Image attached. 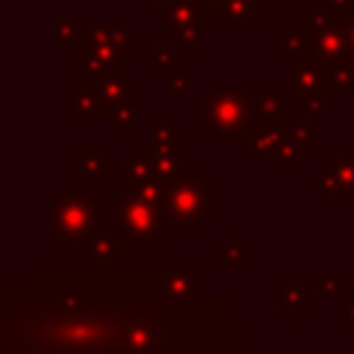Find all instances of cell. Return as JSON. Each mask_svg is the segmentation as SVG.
I'll return each mask as SVG.
<instances>
[{
  "label": "cell",
  "instance_id": "obj_12",
  "mask_svg": "<svg viewBox=\"0 0 354 354\" xmlns=\"http://www.w3.org/2000/svg\"><path fill=\"white\" fill-rule=\"evenodd\" d=\"M315 91H324V61L315 58L313 53H301V55L290 58L288 94L290 97H307V94H315Z\"/></svg>",
  "mask_w": 354,
  "mask_h": 354
},
{
  "label": "cell",
  "instance_id": "obj_30",
  "mask_svg": "<svg viewBox=\"0 0 354 354\" xmlns=\"http://www.w3.org/2000/svg\"><path fill=\"white\" fill-rule=\"evenodd\" d=\"M313 285L321 296H337L340 293V274H332V271H324L318 268L313 274Z\"/></svg>",
  "mask_w": 354,
  "mask_h": 354
},
{
  "label": "cell",
  "instance_id": "obj_21",
  "mask_svg": "<svg viewBox=\"0 0 354 354\" xmlns=\"http://www.w3.org/2000/svg\"><path fill=\"white\" fill-rule=\"evenodd\" d=\"M351 86H354V69H351L348 58L324 64V91L326 94H343Z\"/></svg>",
  "mask_w": 354,
  "mask_h": 354
},
{
  "label": "cell",
  "instance_id": "obj_8",
  "mask_svg": "<svg viewBox=\"0 0 354 354\" xmlns=\"http://www.w3.org/2000/svg\"><path fill=\"white\" fill-rule=\"evenodd\" d=\"M163 293L180 304L202 299V260L196 257H166L163 260Z\"/></svg>",
  "mask_w": 354,
  "mask_h": 354
},
{
  "label": "cell",
  "instance_id": "obj_39",
  "mask_svg": "<svg viewBox=\"0 0 354 354\" xmlns=\"http://www.w3.org/2000/svg\"><path fill=\"white\" fill-rule=\"evenodd\" d=\"M351 241H354V224H351Z\"/></svg>",
  "mask_w": 354,
  "mask_h": 354
},
{
  "label": "cell",
  "instance_id": "obj_34",
  "mask_svg": "<svg viewBox=\"0 0 354 354\" xmlns=\"http://www.w3.org/2000/svg\"><path fill=\"white\" fill-rule=\"evenodd\" d=\"M337 318H340L343 324H348V326H351V332H354V288H351V290H348L346 296H340Z\"/></svg>",
  "mask_w": 354,
  "mask_h": 354
},
{
  "label": "cell",
  "instance_id": "obj_29",
  "mask_svg": "<svg viewBox=\"0 0 354 354\" xmlns=\"http://www.w3.org/2000/svg\"><path fill=\"white\" fill-rule=\"evenodd\" d=\"M149 141L158 147H171V144H177V127L171 122H152L149 124Z\"/></svg>",
  "mask_w": 354,
  "mask_h": 354
},
{
  "label": "cell",
  "instance_id": "obj_6",
  "mask_svg": "<svg viewBox=\"0 0 354 354\" xmlns=\"http://www.w3.org/2000/svg\"><path fill=\"white\" fill-rule=\"evenodd\" d=\"M113 216H116V232L127 243L138 246H163V207L144 202L130 194L113 196Z\"/></svg>",
  "mask_w": 354,
  "mask_h": 354
},
{
  "label": "cell",
  "instance_id": "obj_25",
  "mask_svg": "<svg viewBox=\"0 0 354 354\" xmlns=\"http://www.w3.org/2000/svg\"><path fill=\"white\" fill-rule=\"evenodd\" d=\"M80 28H83V19H66V17H58L53 22V36H55V44L66 47V44H77L80 39Z\"/></svg>",
  "mask_w": 354,
  "mask_h": 354
},
{
  "label": "cell",
  "instance_id": "obj_7",
  "mask_svg": "<svg viewBox=\"0 0 354 354\" xmlns=\"http://www.w3.org/2000/svg\"><path fill=\"white\" fill-rule=\"evenodd\" d=\"M301 33H304V41H307V53H313L324 64L340 61V58L348 55L343 22L329 17L321 8H313V6L301 8Z\"/></svg>",
  "mask_w": 354,
  "mask_h": 354
},
{
  "label": "cell",
  "instance_id": "obj_1",
  "mask_svg": "<svg viewBox=\"0 0 354 354\" xmlns=\"http://www.w3.org/2000/svg\"><path fill=\"white\" fill-rule=\"evenodd\" d=\"M138 55V33L124 19H100L80 28L75 44V88L97 91L102 80L124 72L127 58Z\"/></svg>",
  "mask_w": 354,
  "mask_h": 354
},
{
  "label": "cell",
  "instance_id": "obj_28",
  "mask_svg": "<svg viewBox=\"0 0 354 354\" xmlns=\"http://www.w3.org/2000/svg\"><path fill=\"white\" fill-rule=\"evenodd\" d=\"M177 53H174V47H169L166 41L163 44H155L152 50H149V64H152V69H163V72H169V69H174V64H177Z\"/></svg>",
  "mask_w": 354,
  "mask_h": 354
},
{
  "label": "cell",
  "instance_id": "obj_19",
  "mask_svg": "<svg viewBox=\"0 0 354 354\" xmlns=\"http://www.w3.org/2000/svg\"><path fill=\"white\" fill-rule=\"evenodd\" d=\"M279 293V304L288 313L290 321H301L307 310H313L315 304V285L313 282H279L277 285Z\"/></svg>",
  "mask_w": 354,
  "mask_h": 354
},
{
  "label": "cell",
  "instance_id": "obj_10",
  "mask_svg": "<svg viewBox=\"0 0 354 354\" xmlns=\"http://www.w3.org/2000/svg\"><path fill=\"white\" fill-rule=\"evenodd\" d=\"M138 155H144V160L149 163L152 169V177L158 180H174L180 174H185L191 166H188V158H191V147L188 144H171V147H158V144H141L136 149Z\"/></svg>",
  "mask_w": 354,
  "mask_h": 354
},
{
  "label": "cell",
  "instance_id": "obj_32",
  "mask_svg": "<svg viewBox=\"0 0 354 354\" xmlns=\"http://www.w3.org/2000/svg\"><path fill=\"white\" fill-rule=\"evenodd\" d=\"M188 86H191V75H188V72H177V69H169V72H166V91H169L171 97L188 94Z\"/></svg>",
  "mask_w": 354,
  "mask_h": 354
},
{
  "label": "cell",
  "instance_id": "obj_3",
  "mask_svg": "<svg viewBox=\"0 0 354 354\" xmlns=\"http://www.w3.org/2000/svg\"><path fill=\"white\" fill-rule=\"evenodd\" d=\"M213 183L202 171L188 169L185 174L163 183V216L174 224L177 232L194 235L213 218Z\"/></svg>",
  "mask_w": 354,
  "mask_h": 354
},
{
  "label": "cell",
  "instance_id": "obj_33",
  "mask_svg": "<svg viewBox=\"0 0 354 354\" xmlns=\"http://www.w3.org/2000/svg\"><path fill=\"white\" fill-rule=\"evenodd\" d=\"M124 174H127V180H144V177H152V169L144 160V155L136 152V155H130L124 160Z\"/></svg>",
  "mask_w": 354,
  "mask_h": 354
},
{
  "label": "cell",
  "instance_id": "obj_16",
  "mask_svg": "<svg viewBox=\"0 0 354 354\" xmlns=\"http://www.w3.org/2000/svg\"><path fill=\"white\" fill-rule=\"evenodd\" d=\"M127 241L119 232H97L94 238L86 241V254H88V268H111L113 260H122L127 254Z\"/></svg>",
  "mask_w": 354,
  "mask_h": 354
},
{
  "label": "cell",
  "instance_id": "obj_31",
  "mask_svg": "<svg viewBox=\"0 0 354 354\" xmlns=\"http://www.w3.org/2000/svg\"><path fill=\"white\" fill-rule=\"evenodd\" d=\"M326 97L324 91H315V94H307L301 97V111H304V119H321L326 113Z\"/></svg>",
  "mask_w": 354,
  "mask_h": 354
},
{
  "label": "cell",
  "instance_id": "obj_24",
  "mask_svg": "<svg viewBox=\"0 0 354 354\" xmlns=\"http://www.w3.org/2000/svg\"><path fill=\"white\" fill-rule=\"evenodd\" d=\"M307 53V41H304V33L301 30H279L277 33V55L279 58H296Z\"/></svg>",
  "mask_w": 354,
  "mask_h": 354
},
{
  "label": "cell",
  "instance_id": "obj_26",
  "mask_svg": "<svg viewBox=\"0 0 354 354\" xmlns=\"http://www.w3.org/2000/svg\"><path fill=\"white\" fill-rule=\"evenodd\" d=\"M288 136L301 147V152H304L307 158H313V155H315V130H313L310 119L293 122V124H290V130H288Z\"/></svg>",
  "mask_w": 354,
  "mask_h": 354
},
{
  "label": "cell",
  "instance_id": "obj_40",
  "mask_svg": "<svg viewBox=\"0 0 354 354\" xmlns=\"http://www.w3.org/2000/svg\"><path fill=\"white\" fill-rule=\"evenodd\" d=\"M351 3H354V0H351Z\"/></svg>",
  "mask_w": 354,
  "mask_h": 354
},
{
  "label": "cell",
  "instance_id": "obj_11",
  "mask_svg": "<svg viewBox=\"0 0 354 354\" xmlns=\"http://www.w3.org/2000/svg\"><path fill=\"white\" fill-rule=\"evenodd\" d=\"M257 124H293L290 122V94H282L274 80L263 83V91L252 105V127H257Z\"/></svg>",
  "mask_w": 354,
  "mask_h": 354
},
{
  "label": "cell",
  "instance_id": "obj_5",
  "mask_svg": "<svg viewBox=\"0 0 354 354\" xmlns=\"http://www.w3.org/2000/svg\"><path fill=\"white\" fill-rule=\"evenodd\" d=\"M216 19L202 8L199 0H166L163 3V41L174 47L180 58L202 55V36Z\"/></svg>",
  "mask_w": 354,
  "mask_h": 354
},
{
  "label": "cell",
  "instance_id": "obj_17",
  "mask_svg": "<svg viewBox=\"0 0 354 354\" xmlns=\"http://www.w3.org/2000/svg\"><path fill=\"white\" fill-rule=\"evenodd\" d=\"M268 8L252 3V0H224L218 8V22L232 33H246L257 19L266 17Z\"/></svg>",
  "mask_w": 354,
  "mask_h": 354
},
{
  "label": "cell",
  "instance_id": "obj_4",
  "mask_svg": "<svg viewBox=\"0 0 354 354\" xmlns=\"http://www.w3.org/2000/svg\"><path fill=\"white\" fill-rule=\"evenodd\" d=\"M50 243H72L88 241L97 235L100 216H102V196L97 194H77V180L64 183L61 194L50 202Z\"/></svg>",
  "mask_w": 354,
  "mask_h": 354
},
{
  "label": "cell",
  "instance_id": "obj_23",
  "mask_svg": "<svg viewBox=\"0 0 354 354\" xmlns=\"http://www.w3.org/2000/svg\"><path fill=\"white\" fill-rule=\"evenodd\" d=\"M274 160H277V166H279L282 171H299V169L304 166L307 155L301 152V147H299V144H296L290 136H285V141H282L279 152L274 155Z\"/></svg>",
  "mask_w": 354,
  "mask_h": 354
},
{
  "label": "cell",
  "instance_id": "obj_2",
  "mask_svg": "<svg viewBox=\"0 0 354 354\" xmlns=\"http://www.w3.org/2000/svg\"><path fill=\"white\" fill-rule=\"evenodd\" d=\"M252 83L216 86L199 111V127L213 136L216 144H241L252 130Z\"/></svg>",
  "mask_w": 354,
  "mask_h": 354
},
{
  "label": "cell",
  "instance_id": "obj_20",
  "mask_svg": "<svg viewBox=\"0 0 354 354\" xmlns=\"http://www.w3.org/2000/svg\"><path fill=\"white\" fill-rule=\"evenodd\" d=\"M69 111H75L77 116H88V119H108V111L102 108L100 97L94 91H83V88H75L69 94H64L61 100Z\"/></svg>",
  "mask_w": 354,
  "mask_h": 354
},
{
  "label": "cell",
  "instance_id": "obj_36",
  "mask_svg": "<svg viewBox=\"0 0 354 354\" xmlns=\"http://www.w3.org/2000/svg\"><path fill=\"white\" fill-rule=\"evenodd\" d=\"M224 354H252V348H249V346H232V348H227Z\"/></svg>",
  "mask_w": 354,
  "mask_h": 354
},
{
  "label": "cell",
  "instance_id": "obj_27",
  "mask_svg": "<svg viewBox=\"0 0 354 354\" xmlns=\"http://www.w3.org/2000/svg\"><path fill=\"white\" fill-rule=\"evenodd\" d=\"M111 127L116 133H136L138 130V105H124L111 113Z\"/></svg>",
  "mask_w": 354,
  "mask_h": 354
},
{
  "label": "cell",
  "instance_id": "obj_9",
  "mask_svg": "<svg viewBox=\"0 0 354 354\" xmlns=\"http://www.w3.org/2000/svg\"><path fill=\"white\" fill-rule=\"evenodd\" d=\"M313 188L324 196L354 194V144H340L337 155H332L326 166L318 171Z\"/></svg>",
  "mask_w": 354,
  "mask_h": 354
},
{
  "label": "cell",
  "instance_id": "obj_15",
  "mask_svg": "<svg viewBox=\"0 0 354 354\" xmlns=\"http://www.w3.org/2000/svg\"><path fill=\"white\" fill-rule=\"evenodd\" d=\"M102 102V108L108 111V119L116 108H124V105H138V83L136 80H127L124 72L119 75H111L108 80H102L94 91Z\"/></svg>",
  "mask_w": 354,
  "mask_h": 354
},
{
  "label": "cell",
  "instance_id": "obj_22",
  "mask_svg": "<svg viewBox=\"0 0 354 354\" xmlns=\"http://www.w3.org/2000/svg\"><path fill=\"white\" fill-rule=\"evenodd\" d=\"M124 194L130 196H138L144 202H152V205H163V180L158 177H144V180H127L124 183Z\"/></svg>",
  "mask_w": 354,
  "mask_h": 354
},
{
  "label": "cell",
  "instance_id": "obj_38",
  "mask_svg": "<svg viewBox=\"0 0 354 354\" xmlns=\"http://www.w3.org/2000/svg\"><path fill=\"white\" fill-rule=\"evenodd\" d=\"M252 3H257V6H263V8H274V6H277V0H252Z\"/></svg>",
  "mask_w": 354,
  "mask_h": 354
},
{
  "label": "cell",
  "instance_id": "obj_37",
  "mask_svg": "<svg viewBox=\"0 0 354 354\" xmlns=\"http://www.w3.org/2000/svg\"><path fill=\"white\" fill-rule=\"evenodd\" d=\"M163 3H166V0H141L144 8H155V6H163Z\"/></svg>",
  "mask_w": 354,
  "mask_h": 354
},
{
  "label": "cell",
  "instance_id": "obj_14",
  "mask_svg": "<svg viewBox=\"0 0 354 354\" xmlns=\"http://www.w3.org/2000/svg\"><path fill=\"white\" fill-rule=\"evenodd\" d=\"M75 158H77V183H113V158L105 155V149L100 144H77L75 147Z\"/></svg>",
  "mask_w": 354,
  "mask_h": 354
},
{
  "label": "cell",
  "instance_id": "obj_18",
  "mask_svg": "<svg viewBox=\"0 0 354 354\" xmlns=\"http://www.w3.org/2000/svg\"><path fill=\"white\" fill-rule=\"evenodd\" d=\"M213 266H216V271H227V268L249 271L252 268V246L243 243L238 232H227L224 241L213 246Z\"/></svg>",
  "mask_w": 354,
  "mask_h": 354
},
{
  "label": "cell",
  "instance_id": "obj_13",
  "mask_svg": "<svg viewBox=\"0 0 354 354\" xmlns=\"http://www.w3.org/2000/svg\"><path fill=\"white\" fill-rule=\"evenodd\" d=\"M290 124H257L249 130V136L238 144L241 158H274L288 136Z\"/></svg>",
  "mask_w": 354,
  "mask_h": 354
},
{
  "label": "cell",
  "instance_id": "obj_35",
  "mask_svg": "<svg viewBox=\"0 0 354 354\" xmlns=\"http://www.w3.org/2000/svg\"><path fill=\"white\" fill-rule=\"evenodd\" d=\"M343 30H346V44H348V53H354V11H348L343 19Z\"/></svg>",
  "mask_w": 354,
  "mask_h": 354
}]
</instances>
